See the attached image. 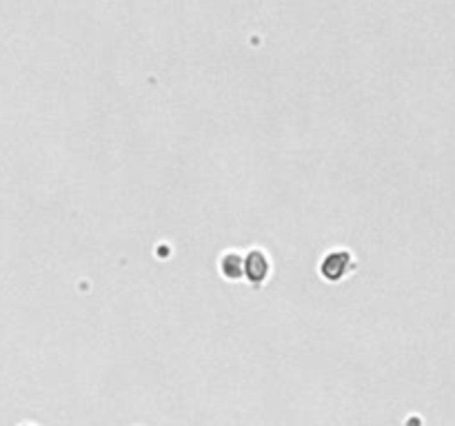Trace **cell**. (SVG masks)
I'll list each match as a JSON object with an SVG mask.
<instances>
[{
  "instance_id": "1",
  "label": "cell",
  "mask_w": 455,
  "mask_h": 426,
  "mask_svg": "<svg viewBox=\"0 0 455 426\" xmlns=\"http://www.w3.org/2000/svg\"><path fill=\"white\" fill-rule=\"evenodd\" d=\"M349 266H351V256L347 251H333V254H329L326 260L322 262V276L326 280L336 282L349 271Z\"/></svg>"
},
{
  "instance_id": "2",
  "label": "cell",
  "mask_w": 455,
  "mask_h": 426,
  "mask_svg": "<svg viewBox=\"0 0 455 426\" xmlns=\"http://www.w3.org/2000/svg\"><path fill=\"white\" fill-rule=\"evenodd\" d=\"M266 273H269V262H266V256L262 254V251H251L244 260V276L254 284H260V282H264Z\"/></svg>"
},
{
  "instance_id": "3",
  "label": "cell",
  "mask_w": 455,
  "mask_h": 426,
  "mask_svg": "<svg viewBox=\"0 0 455 426\" xmlns=\"http://www.w3.org/2000/svg\"><path fill=\"white\" fill-rule=\"evenodd\" d=\"M223 273L229 280H238L244 276V260L238 254H227L223 258Z\"/></svg>"
}]
</instances>
